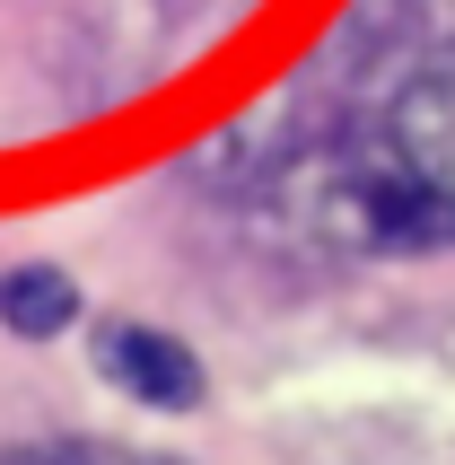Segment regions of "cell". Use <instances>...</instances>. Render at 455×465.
Returning <instances> with one entry per match:
<instances>
[{
  "label": "cell",
  "mask_w": 455,
  "mask_h": 465,
  "mask_svg": "<svg viewBox=\"0 0 455 465\" xmlns=\"http://www.w3.org/2000/svg\"><path fill=\"white\" fill-rule=\"evenodd\" d=\"M0 465H167V457H140V448H97V440H44V448H18Z\"/></svg>",
  "instance_id": "4"
},
{
  "label": "cell",
  "mask_w": 455,
  "mask_h": 465,
  "mask_svg": "<svg viewBox=\"0 0 455 465\" xmlns=\"http://www.w3.org/2000/svg\"><path fill=\"white\" fill-rule=\"evenodd\" d=\"M158 9H176V18H184V9H202V0H158Z\"/></svg>",
  "instance_id": "5"
},
{
  "label": "cell",
  "mask_w": 455,
  "mask_h": 465,
  "mask_svg": "<svg viewBox=\"0 0 455 465\" xmlns=\"http://www.w3.org/2000/svg\"><path fill=\"white\" fill-rule=\"evenodd\" d=\"M289 211L351 255L455 246V53H421L306 150L280 158Z\"/></svg>",
  "instance_id": "1"
},
{
  "label": "cell",
  "mask_w": 455,
  "mask_h": 465,
  "mask_svg": "<svg viewBox=\"0 0 455 465\" xmlns=\"http://www.w3.org/2000/svg\"><path fill=\"white\" fill-rule=\"evenodd\" d=\"M97 369L123 395H140L150 413H193V404H202V361H193L176 334H158V325H105L97 334Z\"/></svg>",
  "instance_id": "2"
},
{
  "label": "cell",
  "mask_w": 455,
  "mask_h": 465,
  "mask_svg": "<svg viewBox=\"0 0 455 465\" xmlns=\"http://www.w3.org/2000/svg\"><path fill=\"white\" fill-rule=\"evenodd\" d=\"M71 316H79V290H71L62 263H18V272H0V325H9V334L44 342V334H62Z\"/></svg>",
  "instance_id": "3"
}]
</instances>
